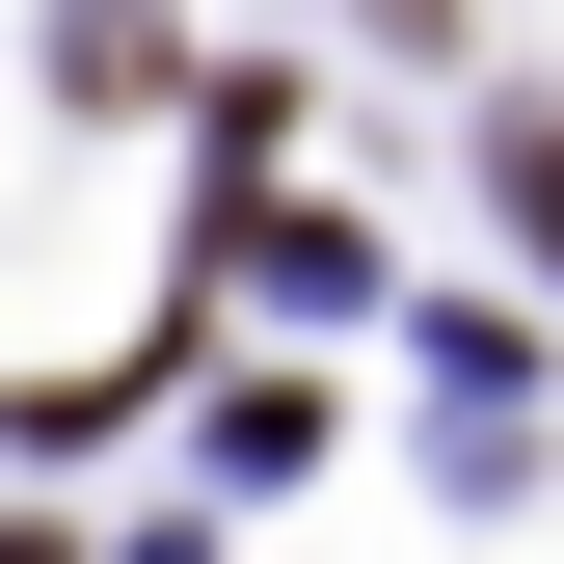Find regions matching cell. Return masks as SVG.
Segmentation results:
<instances>
[{
    "label": "cell",
    "instance_id": "6da1fadb",
    "mask_svg": "<svg viewBox=\"0 0 564 564\" xmlns=\"http://www.w3.org/2000/svg\"><path fill=\"white\" fill-rule=\"evenodd\" d=\"M511 242H538V269H564V134H511Z\"/></svg>",
    "mask_w": 564,
    "mask_h": 564
}]
</instances>
